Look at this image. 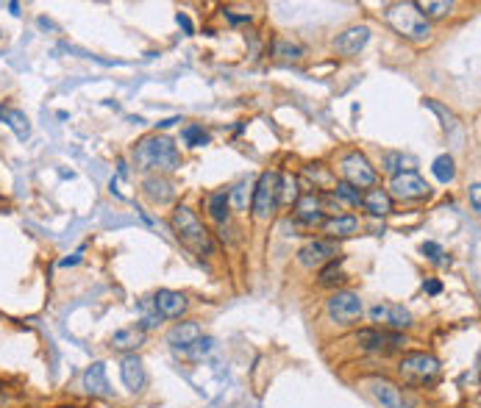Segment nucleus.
Listing matches in <instances>:
<instances>
[{
  "label": "nucleus",
  "instance_id": "nucleus-4",
  "mask_svg": "<svg viewBox=\"0 0 481 408\" xmlns=\"http://www.w3.org/2000/svg\"><path fill=\"white\" fill-rule=\"evenodd\" d=\"M398 372H401V378L406 384L429 386L440 375V361L431 353H403V358L398 364Z\"/></svg>",
  "mask_w": 481,
  "mask_h": 408
},
{
  "label": "nucleus",
  "instance_id": "nucleus-3",
  "mask_svg": "<svg viewBox=\"0 0 481 408\" xmlns=\"http://www.w3.org/2000/svg\"><path fill=\"white\" fill-rule=\"evenodd\" d=\"M387 22L412 42H426L429 39V20L420 14L417 3H392L387 8Z\"/></svg>",
  "mask_w": 481,
  "mask_h": 408
},
{
  "label": "nucleus",
  "instance_id": "nucleus-33",
  "mask_svg": "<svg viewBox=\"0 0 481 408\" xmlns=\"http://www.w3.org/2000/svg\"><path fill=\"white\" fill-rule=\"evenodd\" d=\"M273 53H275V56H281V59H292V61H295V59H301V53H303V50H301L298 45H292V42L278 39V42L273 45Z\"/></svg>",
  "mask_w": 481,
  "mask_h": 408
},
{
  "label": "nucleus",
  "instance_id": "nucleus-22",
  "mask_svg": "<svg viewBox=\"0 0 481 408\" xmlns=\"http://www.w3.org/2000/svg\"><path fill=\"white\" fill-rule=\"evenodd\" d=\"M0 117H3V122L17 133V139H28V136H31V125H28V117H25L22 111L0 105Z\"/></svg>",
  "mask_w": 481,
  "mask_h": 408
},
{
  "label": "nucleus",
  "instance_id": "nucleus-44",
  "mask_svg": "<svg viewBox=\"0 0 481 408\" xmlns=\"http://www.w3.org/2000/svg\"><path fill=\"white\" fill-rule=\"evenodd\" d=\"M0 408H3V392H0Z\"/></svg>",
  "mask_w": 481,
  "mask_h": 408
},
{
  "label": "nucleus",
  "instance_id": "nucleus-9",
  "mask_svg": "<svg viewBox=\"0 0 481 408\" xmlns=\"http://www.w3.org/2000/svg\"><path fill=\"white\" fill-rule=\"evenodd\" d=\"M340 256V245L334 239H315L298 250V261L303 267H326Z\"/></svg>",
  "mask_w": 481,
  "mask_h": 408
},
{
  "label": "nucleus",
  "instance_id": "nucleus-32",
  "mask_svg": "<svg viewBox=\"0 0 481 408\" xmlns=\"http://www.w3.org/2000/svg\"><path fill=\"white\" fill-rule=\"evenodd\" d=\"M417 8H420V14L429 20V17H445V14H451L454 11V3H417Z\"/></svg>",
  "mask_w": 481,
  "mask_h": 408
},
{
  "label": "nucleus",
  "instance_id": "nucleus-10",
  "mask_svg": "<svg viewBox=\"0 0 481 408\" xmlns=\"http://www.w3.org/2000/svg\"><path fill=\"white\" fill-rule=\"evenodd\" d=\"M392 198L398 201H423L431 195V187L417 175V173H401V175H392Z\"/></svg>",
  "mask_w": 481,
  "mask_h": 408
},
{
  "label": "nucleus",
  "instance_id": "nucleus-41",
  "mask_svg": "<svg viewBox=\"0 0 481 408\" xmlns=\"http://www.w3.org/2000/svg\"><path fill=\"white\" fill-rule=\"evenodd\" d=\"M81 253H84V250H78L76 256H70V258H64V261H62V267H73V264H78V261H81Z\"/></svg>",
  "mask_w": 481,
  "mask_h": 408
},
{
  "label": "nucleus",
  "instance_id": "nucleus-19",
  "mask_svg": "<svg viewBox=\"0 0 481 408\" xmlns=\"http://www.w3.org/2000/svg\"><path fill=\"white\" fill-rule=\"evenodd\" d=\"M357 228H359V219L351 217V214H337V217H331V219L323 222V231H326L329 239H334V242H337V239H345V236H354Z\"/></svg>",
  "mask_w": 481,
  "mask_h": 408
},
{
  "label": "nucleus",
  "instance_id": "nucleus-37",
  "mask_svg": "<svg viewBox=\"0 0 481 408\" xmlns=\"http://www.w3.org/2000/svg\"><path fill=\"white\" fill-rule=\"evenodd\" d=\"M175 20H178V25H181L187 34H195V28H192V20H189L187 14H181V11H178V17H175Z\"/></svg>",
  "mask_w": 481,
  "mask_h": 408
},
{
  "label": "nucleus",
  "instance_id": "nucleus-1",
  "mask_svg": "<svg viewBox=\"0 0 481 408\" xmlns=\"http://www.w3.org/2000/svg\"><path fill=\"white\" fill-rule=\"evenodd\" d=\"M170 225H173L178 242L187 250H192L195 256H212L215 253V239H212L209 228L198 219V214L189 205H175L173 217H170Z\"/></svg>",
  "mask_w": 481,
  "mask_h": 408
},
{
  "label": "nucleus",
  "instance_id": "nucleus-25",
  "mask_svg": "<svg viewBox=\"0 0 481 408\" xmlns=\"http://www.w3.org/2000/svg\"><path fill=\"white\" fill-rule=\"evenodd\" d=\"M145 195H148L153 203H167V201H173L175 189H173L170 181H164V178H148V181H145Z\"/></svg>",
  "mask_w": 481,
  "mask_h": 408
},
{
  "label": "nucleus",
  "instance_id": "nucleus-28",
  "mask_svg": "<svg viewBox=\"0 0 481 408\" xmlns=\"http://www.w3.org/2000/svg\"><path fill=\"white\" fill-rule=\"evenodd\" d=\"M250 198H253V187H250L247 181H240V184L229 192V205L237 208V211H245L247 203H250Z\"/></svg>",
  "mask_w": 481,
  "mask_h": 408
},
{
  "label": "nucleus",
  "instance_id": "nucleus-14",
  "mask_svg": "<svg viewBox=\"0 0 481 408\" xmlns=\"http://www.w3.org/2000/svg\"><path fill=\"white\" fill-rule=\"evenodd\" d=\"M367 42H370V28H367V25H354V28H345V31L334 39V48H337V53H343V56H357L359 50H364Z\"/></svg>",
  "mask_w": 481,
  "mask_h": 408
},
{
  "label": "nucleus",
  "instance_id": "nucleus-15",
  "mask_svg": "<svg viewBox=\"0 0 481 408\" xmlns=\"http://www.w3.org/2000/svg\"><path fill=\"white\" fill-rule=\"evenodd\" d=\"M120 378H122V384H125V389L134 392V395L145 389L148 375H145V367H142V358H139V356H125V358H122Z\"/></svg>",
  "mask_w": 481,
  "mask_h": 408
},
{
  "label": "nucleus",
  "instance_id": "nucleus-34",
  "mask_svg": "<svg viewBox=\"0 0 481 408\" xmlns=\"http://www.w3.org/2000/svg\"><path fill=\"white\" fill-rule=\"evenodd\" d=\"M423 105H426V108H431V111H437V114L443 117V125H445V131H448V128H457V117H454V111H448L443 103L423 101Z\"/></svg>",
  "mask_w": 481,
  "mask_h": 408
},
{
  "label": "nucleus",
  "instance_id": "nucleus-2",
  "mask_svg": "<svg viewBox=\"0 0 481 408\" xmlns=\"http://www.w3.org/2000/svg\"><path fill=\"white\" fill-rule=\"evenodd\" d=\"M178 150L173 145V139L167 136H145L136 147H134V164L139 170H161V173H173L178 167Z\"/></svg>",
  "mask_w": 481,
  "mask_h": 408
},
{
  "label": "nucleus",
  "instance_id": "nucleus-38",
  "mask_svg": "<svg viewBox=\"0 0 481 408\" xmlns=\"http://www.w3.org/2000/svg\"><path fill=\"white\" fill-rule=\"evenodd\" d=\"M426 292L429 295H440L443 292V284L440 281H426Z\"/></svg>",
  "mask_w": 481,
  "mask_h": 408
},
{
  "label": "nucleus",
  "instance_id": "nucleus-24",
  "mask_svg": "<svg viewBox=\"0 0 481 408\" xmlns=\"http://www.w3.org/2000/svg\"><path fill=\"white\" fill-rule=\"evenodd\" d=\"M381 164H384V170H387V173L401 175V173H415L417 159H415V156H403V153H387Z\"/></svg>",
  "mask_w": 481,
  "mask_h": 408
},
{
  "label": "nucleus",
  "instance_id": "nucleus-40",
  "mask_svg": "<svg viewBox=\"0 0 481 408\" xmlns=\"http://www.w3.org/2000/svg\"><path fill=\"white\" fill-rule=\"evenodd\" d=\"M226 17H229L231 22H247V20H250V14H231V11H226Z\"/></svg>",
  "mask_w": 481,
  "mask_h": 408
},
{
  "label": "nucleus",
  "instance_id": "nucleus-18",
  "mask_svg": "<svg viewBox=\"0 0 481 408\" xmlns=\"http://www.w3.org/2000/svg\"><path fill=\"white\" fill-rule=\"evenodd\" d=\"M84 389L95 398H112V386H109V378H106V364L103 361H95L92 367H87L84 372Z\"/></svg>",
  "mask_w": 481,
  "mask_h": 408
},
{
  "label": "nucleus",
  "instance_id": "nucleus-43",
  "mask_svg": "<svg viewBox=\"0 0 481 408\" xmlns=\"http://www.w3.org/2000/svg\"><path fill=\"white\" fill-rule=\"evenodd\" d=\"M8 11H11L14 17H20V3H8Z\"/></svg>",
  "mask_w": 481,
  "mask_h": 408
},
{
  "label": "nucleus",
  "instance_id": "nucleus-17",
  "mask_svg": "<svg viewBox=\"0 0 481 408\" xmlns=\"http://www.w3.org/2000/svg\"><path fill=\"white\" fill-rule=\"evenodd\" d=\"M153 308L159 311V316H167V319H175L187 311V298L181 292H173V289H159L156 298H153Z\"/></svg>",
  "mask_w": 481,
  "mask_h": 408
},
{
  "label": "nucleus",
  "instance_id": "nucleus-26",
  "mask_svg": "<svg viewBox=\"0 0 481 408\" xmlns=\"http://www.w3.org/2000/svg\"><path fill=\"white\" fill-rule=\"evenodd\" d=\"M431 173H434V178L440 184H451L457 178V164H454L451 156H437L434 164H431Z\"/></svg>",
  "mask_w": 481,
  "mask_h": 408
},
{
  "label": "nucleus",
  "instance_id": "nucleus-8",
  "mask_svg": "<svg viewBox=\"0 0 481 408\" xmlns=\"http://www.w3.org/2000/svg\"><path fill=\"white\" fill-rule=\"evenodd\" d=\"M357 344L367 353H392V350H401L406 344V339L401 333H387L378 328H361L357 333Z\"/></svg>",
  "mask_w": 481,
  "mask_h": 408
},
{
  "label": "nucleus",
  "instance_id": "nucleus-23",
  "mask_svg": "<svg viewBox=\"0 0 481 408\" xmlns=\"http://www.w3.org/2000/svg\"><path fill=\"white\" fill-rule=\"evenodd\" d=\"M206 205H209V217L217 222V225H226L229 222V192L226 189H220V192H212L209 195V201H206Z\"/></svg>",
  "mask_w": 481,
  "mask_h": 408
},
{
  "label": "nucleus",
  "instance_id": "nucleus-35",
  "mask_svg": "<svg viewBox=\"0 0 481 408\" xmlns=\"http://www.w3.org/2000/svg\"><path fill=\"white\" fill-rule=\"evenodd\" d=\"M215 350V339L212 336H201L195 344H192V350L187 353V356H192V358H203V356H209Z\"/></svg>",
  "mask_w": 481,
  "mask_h": 408
},
{
  "label": "nucleus",
  "instance_id": "nucleus-30",
  "mask_svg": "<svg viewBox=\"0 0 481 408\" xmlns=\"http://www.w3.org/2000/svg\"><path fill=\"white\" fill-rule=\"evenodd\" d=\"M334 198H337V201H343V203H348V205H361V192L357 189V187L345 184V181H337V187H334Z\"/></svg>",
  "mask_w": 481,
  "mask_h": 408
},
{
  "label": "nucleus",
  "instance_id": "nucleus-29",
  "mask_svg": "<svg viewBox=\"0 0 481 408\" xmlns=\"http://www.w3.org/2000/svg\"><path fill=\"white\" fill-rule=\"evenodd\" d=\"M301 192H298V178L295 175H281V184H278V203H298Z\"/></svg>",
  "mask_w": 481,
  "mask_h": 408
},
{
  "label": "nucleus",
  "instance_id": "nucleus-27",
  "mask_svg": "<svg viewBox=\"0 0 481 408\" xmlns=\"http://www.w3.org/2000/svg\"><path fill=\"white\" fill-rule=\"evenodd\" d=\"M345 281V267H343V258H334L329 261L323 270H320V284L323 286H337Z\"/></svg>",
  "mask_w": 481,
  "mask_h": 408
},
{
  "label": "nucleus",
  "instance_id": "nucleus-6",
  "mask_svg": "<svg viewBox=\"0 0 481 408\" xmlns=\"http://www.w3.org/2000/svg\"><path fill=\"white\" fill-rule=\"evenodd\" d=\"M326 311H329V316H331L337 325H354V322H359L361 319L364 306H361L357 292H334V295L326 300Z\"/></svg>",
  "mask_w": 481,
  "mask_h": 408
},
{
  "label": "nucleus",
  "instance_id": "nucleus-42",
  "mask_svg": "<svg viewBox=\"0 0 481 408\" xmlns=\"http://www.w3.org/2000/svg\"><path fill=\"white\" fill-rule=\"evenodd\" d=\"M175 122H181L178 117H170V119H161V122H156L159 128H170V125H175Z\"/></svg>",
  "mask_w": 481,
  "mask_h": 408
},
{
  "label": "nucleus",
  "instance_id": "nucleus-20",
  "mask_svg": "<svg viewBox=\"0 0 481 408\" xmlns=\"http://www.w3.org/2000/svg\"><path fill=\"white\" fill-rule=\"evenodd\" d=\"M361 205H364V211L373 214V217H387V214L392 211V198H389L384 189H370V192L361 195Z\"/></svg>",
  "mask_w": 481,
  "mask_h": 408
},
{
  "label": "nucleus",
  "instance_id": "nucleus-7",
  "mask_svg": "<svg viewBox=\"0 0 481 408\" xmlns=\"http://www.w3.org/2000/svg\"><path fill=\"white\" fill-rule=\"evenodd\" d=\"M340 170H343V178H345V184H351V187H357V189H364V187H375V167L367 161V156H361V153H348L345 159H343V164H340Z\"/></svg>",
  "mask_w": 481,
  "mask_h": 408
},
{
  "label": "nucleus",
  "instance_id": "nucleus-31",
  "mask_svg": "<svg viewBox=\"0 0 481 408\" xmlns=\"http://www.w3.org/2000/svg\"><path fill=\"white\" fill-rule=\"evenodd\" d=\"M181 139H184L189 147H203V145H209V133H206L201 125H187V128L181 131Z\"/></svg>",
  "mask_w": 481,
  "mask_h": 408
},
{
  "label": "nucleus",
  "instance_id": "nucleus-36",
  "mask_svg": "<svg viewBox=\"0 0 481 408\" xmlns=\"http://www.w3.org/2000/svg\"><path fill=\"white\" fill-rule=\"evenodd\" d=\"M420 250H423V256H426L429 261H437V264H440V261H445V258H443V247H440L437 242H426Z\"/></svg>",
  "mask_w": 481,
  "mask_h": 408
},
{
  "label": "nucleus",
  "instance_id": "nucleus-21",
  "mask_svg": "<svg viewBox=\"0 0 481 408\" xmlns=\"http://www.w3.org/2000/svg\"><path fill=\"white\" fill-rule=\"evenodd\" d=\"M142 342H145V330H139V328H122V330H117V333L112 336V347H115V350H122V353L136 350Z\"/></svg>",
  "mask_w": 481,
  "mask_h": 408
},
{
  "label": "nucleus",
  "instance_id": "nucleus-11",
  "mask_svg": "<svg viewBox=\"0 0 481 408\" xmlns=\"http://www.w3.org/2000/svg\"><path fill=\"white\" fill-rule=\"evenodd\" d=\"M370 395L381 403L384 408H412L415 403H412V398L401 389V386H395L392 381H384V378H373L370 384Z\"/></svg>",
  "mask_w": 481,
  "mask_h": 408
},
{
  "label": "nucleus",
  "instance_id": "nucleus-12",
  "mask_svg": "<svg viewBox=\"0 0 481 408\" xmlns=\"http://www.w3.org/2000/svg\"><path fill=\"white\" fill-rule=\"evenodd\" d=\"M370 319L384 325V328H392L395 333L409 328L412 325V314L403 306H395V303H378V306L370 308Z\"/></svg>",
  "mask_w": 481,
  "mask_h": 408
},
{
  "label": "nucleus",
  "instance_id": "nucleus-16",
  "mask_svg": "<svg viewBox=\"0 0 481 408\" xmlns=\"http://www.w3.org/2000/svg\"><path fill=\"white\" fill-rule=\"evenodd\" d=\"M201 336H203V330H201V325H198V322H178V325L167 333V342L173 344V350L189 353V350H192V344H195Z\"/></svg>",
  "mask_w": 481,
  "mask_h": 408
},
{
  "label": "nucleus",
  "instance_id": "nucleus-13",
  "mask_svg": "<svg viewBox=\"0 0 481 408\" xmlns=\"http://www.w3.org/2000/svg\"><path fill=\"white\" fill-rule=\"evenodd\" d=\"M295 219L303 225H323L326 222V201L315 192L301 195L295 203Z\"/></svg>",
  "mask_w": 481,
  "mask_h": 408
},
{
  "label": "nucleus",
  "instance_id": "nucleus-5",
  "mask_svg": "<svg viewBox=\"0 0 481 408\" xmlns=\"http://www.w3.org/2000/svg\"><path fill=\"white\" fill-rule=\"evenodd\" d=\"M278 184H281V173L267 170L259 175L256 187H253V198H250V208L256 219H270L278 208Z\"/></svg>",
  "mask_w": 481,
  "mask_h": 408
},
{
  "label": "nucleus",
  "instance_id": "nucleus-39",
  "mask_svg": "<svg viewBox=\"0 0 481 408\" xmlns=\"http://www.w3.org/2000/svg\"><path fill=\"white\" fill-rule=\"evenodd\" d=\"M471 201H473V208L479 211V208H481V203H479V184H473V187H471Z\"/></svg>",
  "mask_w": 481,
  "mask_h": 408
}]
</instances>
